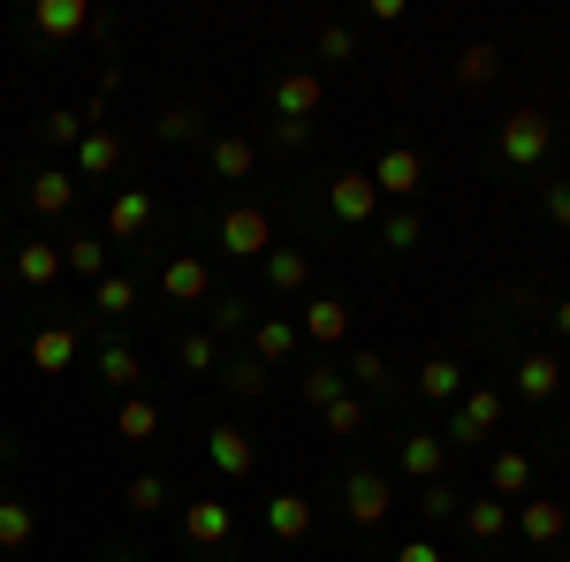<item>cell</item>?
Wrapping results in <instances>:
<instances>
[{
  "label": "cell",
  "mask_w": 570,
  "mask_h": 562,
  "mask_svg": "<svg viewBox=\"0 0 570 562\" xmlns=\"http://www.w3.org/2000/svg\"><path fill=\"white\" fill-rule=\"evenodd\" d=\"M494 145H502V160H510V168H540V160H548V145H556V122H548L540 107H518V115L502 122Z\"/></svg>",
  "instance_id": "cell-1"
},
{
  "label": "cell",
  "mask_w": 570,
  "mask_h": 562,
  "mask_svg": "<svg viewBox=\"0 0 570 562\" xmlns=\"http://www.w3.org/2000/svg\"><path fill=\"white\" fill-rule=\"evenodd\" d=\"M494 426H502V395H494V388H464V395H456V411H449V433H441V441H449V448H480Z\"/></svg>",
  "instance_id": "cell-2"
},
{
  "label": "cell",
  "mask_w": 570,
  "mask_h": 562,
  "mask_svg": "<svg viewBox=\"0 0 570 562\" xmlns=\"http://www.w3.org/2000/svg\"><path fill=\"white\" fill-rule=\"evenodd\" d=\"M220 252L266 259V252H274V220H266V206H228V214H220Z\"/></svg>",
  "instance_id": "cell-3"
},
{
  "label": "cell",
  "mask_w": 570,
  "mask_h": 562,
  "mask_svg": "<svg viewBox=\"0 0 570 562\" xmlns=\"http://www.w3.org/2000/svg\"><path fill=\"white\" fill-rule=\"evenodd\" d=\"M327 214L343 220V228H365V220L381 214V190H373V175H365V168L335 175V183H327Z\"/></svg>",
  "instance_id": "cell-4"
},
{
  "label": "cell",
  "mask_w": 570,
  "mask_h": 562,
  "mask_svg": "<svg viewBox=\"0 0 570 562\" xmlns=\"http://www.w3.org/2000/svg\"><path fill=\"white\" fill-rule=\"evenodd\" d=\"M228 532H236V517H228V502L220 494H198V502H183V540L190 548H228Z\"/></svg>",
  "instance_id": "cell-5"
},
{
  "label": "cell",
  "mask_w": 570,
  "mask_h": 562,
  "mask_svg": "<svg viewBox=\"0 0 570 562\" xmlns=\"http://www.w3.org/2000/svg\"><path fill=\"white\" fill-rule=\"evenodd\" d=\"M419 183H426V152H419V145H389L381 168H373V190H389V198H419Z\"/></svg>",
  "instance_id": "cell-6"
},
{
  "label": "cell",
  "mask_w": 570,
  "mask_h": 562,
  "mask_svg": "<svg viewBox=\"0 0 570 562\" xmlns=\"http://www.w3.org/2000/svg\"><path fill=\"white\" fill-rule=\"evenodd\" d=\"M343 510H351V524H381L395 510V486L381 472H351L343 479Z\"/></svg>",
  "instance_id": "cell-7"
},
{
  "label": "cell",
  "mask_w": 570,
  "mask_h": 562,
  "mask_svg": "<svg viewBox=\"0 0 570 562\" xmlns=\"http://www.w3.org/2000/svg\"><path fill=\"white\" fill-rule=\"evenodd\" d=\"M320 115V77L312 69H282L274 77V122H312Z\"/></svg>",
  "instance_id": "cell-8"
},
{
  "label": "cell",
  "mask_w": 570,
  "mask_h": 562,
  "mask_svg": "<svg viewBox=\"0 0 570 562\" xmlns=\"http://www.w3.org/2000/svg\"><path fill=\"white\" fill-rule=\"evenodd\" d=\"M441 472H449V441H441L434 426L403 433V479H419V486H434Z\"/></svg>",
  "instance_id": "cell-9"
},
{
  "label": "cell",
  "mask_w": 570,
  "mask_h": 562,
  "mask_svg": "<svg viewBox=\"0 0 570 562\" xmlns=\"http://www.w3.org/2000/svg\"><path fill=\"white\" fill-rule=\"evenodd\" d=\"M206 456H214L220 479H252V464H259V448H252V433H244V426H214V433H206Z\"/></svg>",
  "instance_id": "cell-10"
},
{
  "label": "cell",
  "mask_w": 570,
  "mask_h": 562,
  "mask_svg": "<svg viewBox=\"0 0 570 562\" xmlns=\"http://www.w3.org/2000/svg\"><path fill=\"white\" fill-rule=\"evenodd\" d=\"M518 532H525V540H540V548H548V540H563L570 532V517H563V502H556V494H525V502H518Z\"/></svg>",
  "instance_id": "cell-11"
},
{
  "label": "cell",
  "mask_w": 570,
  "mask_h": 562,
  "mask_svg": "<svg viewBox=\"0 0 570 562\" xmlns=\"http://www.w3.org/2000/svg\"><path fill=\"white\" fill-rule=\"evenodd\" d=\"M487 494H494V502H525L532 494V456L525 448H502V456L487 464Z\"/></svg>",
  "instance_id": "cell-12"
},
{
  "label": "cell",
  "mask_w": 570,
  "mask_h": 562,
  "mask_svg": "<svg viewBox=\"0 0 570 562\" xmlns=\"http://www.w3.org/2000/svg\"><path fill=\"white\" fill-rule=\"evenodd\" d=\"M145 228H153V190H115V198H107V236H122V244H130V236H145Z\"/></svg>",
  "instance_id": "cell-13"
},
{
  "label": "cell",
  "mask_w": 570,
  "mask_h": 562,
  "mask_svg": "<svg viewBox=\"0 0 570 562\" xmlns=\"http://www.w3.org/2000/svg\"><path fill=\"white\" fill-rule=\"evenodd\" d=\"M510 388L525 395V403H548V395L563 388V365H556L548 349H532V357H518V373H510Z\"/></svg>",
  "instance_id": "cell-14"
},
{
  "label": "cell",
  "mask_w": 570,
  "mask_h": 562,
  "mask_svg": "<svg viewBox=\"0 0 570 562\" xmlns=\"http://www.w3.org/2000/svg\"><path fill=\"white\" fill-rule=\"evenodd\" d=\"M85 23H91L85 0H39V8H31V31H39V39H77Z\"/></svg>",
  "instance_id": "cell-15"
},
{
  "label": "cell",
  "mask_w": 570,
  "mask_h": 562,
  "mask_svg": "<svg viewBox=\"0 0 570 562\" xmlns=\"http://www.w3.org/2000/svg\"><path fill=\"white\" fill-rule=\"evenodd\" d=\"M160 289L176 304H206L214 297V274H206V259H168L160 266Z\"/></svg>",
  "instance_id": "cell-16"
},
{
  "label": "cell",
  "mask_w": 570,
  "mask_h": 562,
  "mask_svg": "<svg viewBox=\"0 0 570 562\" xmlns=\"http://www.w3.org/2000/svg\"><path fill=\"white\" fill-rule=\"evenodd\" d=\"M31 540H39V510L16 502V494H0V555H23Z\"/></svg>",
  "instance_id": "cell-17"
},
{
  "label": "cell",
  "mask_w": 570,
  "mask_h": 562,
  "mask_svg": "<svg viewBox=\"0 0 570 562\" xmlns=\"http://www.w3.org/2000/svg\"><path fill=\"white\" fill-rule=\"evenodd\" d=\"M305 343H343L351 335V304L343 297H320V304H305V327H297Z\"/></svg>",
  "instance_id": "cell-18"
},
{
  "label": "cell",
  "mask_w": 570,
  "mask_h": 562,
  "mask_svg": "<svg viewBox=\"0 0 570 562\" xmlns=\"http://www.w3.org/2000/svg\"><path fill=\"white\" fill-rule=\"evenodd\" d=\"M69 206H77V175L69 168H46V175H31V214H69Z\"/></svg>",
  "instance_id": "cell-19"
},
{
  "label": "cell",
  "mask_w": 570,
  "mask_h": 562,
  "mask_svg": "<svg viewBox=\"0 0 570 562\" xmlns=\"http://www.w3.org/2000/svg\"><path fill=\"white\" fill-rule=\"evenodd\" d=\"M266 532H274V540H305L312 532V502L305 494H274V502H266Z\"/></svg>",
  "instance_id": "cell-20"
},
{
  "label": "cell",
  "mask_w": 570,
  "mask_h": 562,
  "mask_svg": "<svg viewBox=\"0 0 570 562\" xmlns=\"http://www.w3.org/2000/svg\"><path fill=\"white\" fill-rule=\"evenodd\" d=\"M297 343H305V335H297L289 319H259V327H252V357H259V365H282V357H297Z\"/></svg>",
  "instance_id": "cell-21"
},
{
  "label": "cell",
  "mask_w": 570,
  "mask_h": 562,
  "mask_svg": "<svg viewBox=\"0 0 570 562\" xmlns=\"http://www.w3.org/2000/svg\"><path fill=\"white\" fill-rule=\"evenodd\" d=\"M99 381H107L115 395H130L137 381H145V365H137V349H130V343H107V349H99Z\"/></svg>",
  "instance_id": "cell-22"
},
{
  "label": "cell",
  "mask_w": 570,
  "mask_h": 562,
  "mask_svg": "<svg viewBox=\"0 0 570 562\" xmlns=\"http://www.w3.org/2000/svg\"><path fill=\"white\" fill-rule=\"evenodd\" d=\"M16 274H23V289L61 282V244H23V252H16Z\"/></svg>",
  "instance_id": "cell-23"
},
{
  "label": "cell",
  "mask_w": 570,
  "mask_h": 562,
  "mask_svg": "<svg viewBox=\"0 0 570 562\" xmlns=\"http://www.w3.org/2000/svg\"><path fill=\"white\" fill-rule=\"evenodd\" d=\"M69 357H77V335H69V327H39V335H31V365H39V373H69Z\"/></svg>",
  "instance_id": "cell-24"
},
{
  "label": "cell",
  "mask_w": 570,
  "mask_h": 562,
  "mask_svg": "<svg viewBox=\"0 0 570 562\" xmlns=\"http://www.w3.org/2000/svg\"><path fill=\"white\" fill-rule=\"evenodd\" d=\"M419 395H426V403H456V395H464V365H456V357L419 365Z\"/></svg>",
  "instance_id": "cell-25"
},
{
  "label": "cell",
  "mask_w": 570,
  "mask_h": 562,
  "mask_svg": "<svg viewBox=\"0 0 570 562\" xmlns=\"http://www.w3.org/2000/svg\"><path fill=\"white\" fill-rule=\"evenodd\" d=\"M456 517H464V532H472V540H502V532H510V502L480 494V502H464Z\"/></svg>",
  "instance_id": "cell-26"
},
{
  "label": "cell",
  "mask_w": 570,
  "mask_h": 562,
  "mask_svg": "<svg viewBox=\"0 0 570 562\" xmlns=\"http://www.w3.org/2000/svg\"><path fill=\"white\" fill-rule=\"evenodd\" d=\"M77 168H85V175H115V168H122V137H115V130H85Z\"/></svg>",
  "instance_id": "cell-27"
},
{
  "label": "cell",
  "mask_w": 570,
  "mask_h": 562,
  "mask_svg": "<svg viewBox=\"0 0 570 562\" xmlns=\"http://www.w3.org/2000/svg\"><path fill=\"white\" fill-rule=\"evenodd\" d=\"M259 168V145L252 137H214V175L220 183H236V175H252Z\"/></svg>",
  "instance_id": "cell-28"
},
{
  "label": "cell",
  "mask_w": 570,
  "mask_h": 562,
  "mask_svg": "<svg viewBox=\"0 0 570 562\" xmlns=\"http://www.w3.org/2000/svg\"><path fill=\"white\" fill-rule=\"evenodd\" d=\"M343 395H351V373H343V365H305V403L327 411V403H343Z\"/></svg>",
  "instance_id": "cell-29"
},
{
  "label": "cell",
  "mask_w": 570,
  "mask_h": 562,
  "mask_svg": "<svg viewBox=\"0 0 570 562\" xmlns=\"http://www.w3.org/2000/svg\"><path fill=\"white\" fill-rule=\"evenodd\" d=\"M61 266L85 274V282H107V244L99 236H77V244H61Z\"/></svg>",
  "instance_id": "cell-30"
},
{
  "label": "cell",
  "mask_w": 570,
  "mask_h": 562,
  "mask_svg": "<svg viewBox=\"0 0 570 562\" xmlns=\"http://www.w3.org/2000/svg\"><path fill=\"white\" fill-rule=\"evenodd\" d=\"M305 274H312L305 252H266V289H282V297H289V289H305Z\"/></svg>",
  "instance_id": "cell-31"
},
{
  "label": "cell",
  "mask_w": 570,
  "mask_h": 562,
  "mask_svg": "<svg viewBox=\"0 0 570 562\" xmlns=\"http://www.w3.org/2000/svg\"><path fill=\"white\" fill-rule=\"evenodd\" d=\"M137 304V282L130 274H107V282H91V312H107V319H122Z\"/></svg>",
  "instance_id": "cell-32"
},
{
  "label": "cell",
  "mask_w": 570,
  "mask_h": 562,
  "mask_svg": "<svg viewBox=\"0 0 570 562\" xmlns=\"http://www.w3.org/2000/svg\"><path fill=\"white\" fill-rule=\"evenodd\" d=\"M39 130H46V145H53V152H77L91 122H85V115H69V107H53V115H46Z\"/></svg>",
  "instance_id": "cell-33"
},
{
  "label": "cell",
  "mask_w": 570,
  "mask_h": 562,
  "mask_svg": "<svg viewBox=\"0 0 570 562\" xmlns=\"http://www.w3.org/2000/svg\"><path fill=\"white\" fill-rule=\"evenodd\" d=\"M343 373H351V395H373V388H389V357H381V349H357V357L343 365Z\"/></svg>",
  "instance_id": "cell-34"
},
{
  "label": "cell",
  "mask_w": 570,
  "mask_h": 562,
  "mask_svg": "<svg viewBox=\"0 0 570 562\" xmlns=\"http://www.w3.org/2000/svg\"><path fill=\"white\" fill-rule=\"evenodd\" d=\"M494 77H502V53H494V46H464L456 85H494Z\"/></svg>",
  "instance_id": "cell-35"
},
{
  "label": "cell",
  "mask_w": 570,
  "mask_h": 562,
  "mask_svg": "<svg viewBox=\"0 0 570 562\" xmlns=\"http://www.w3.org/2000/svg\"><path fill=\"white\" fill-rule=\"evenodd\" d=\"M115 426H122V441H153V433H160V411H153V403H145V395H130V403H122V418H115Z\"/></svg>",
  "instance_id": "cell-36"
},
{
  "label": "cell",
  "mask_w": 570,
  "mask_h": 562,
  "mask_svg": "<svg viewBox=\"0 0 570 562\" xmlns=\"http://www.w3.org/2000/svg\"><path fill=\"white\" fill-rule=\"evenodd\" d=\"M160 502H168V479H160V472H137L130 479V510H137V517H153Z\"/></svg>",
  "instance_id": "cell-37"
},
{
  "label": "cell",
  "mask_w": 570,
  "mask_h": 562,
  "mask_svg": "<svg viewBox=\"0 0 570 562\" xmlns=\"http://www.w3.org/2000/svg\"><path fill=\"white\" fill-rule=\"evenodd\" d=\"M160 137H168V145H190V137H206L198 107H168V115H160Z\"/></svg>",
  "instance_id": "cell-38"
},
{
  "label": "cell",
  "mask_w": 570,
  "mask_h": 562,
  "mask_svg": "<svg viewBox=\"0 0 570 562\" xmlns=\"http://www.w3.org/2000/svg\"><path fill=\"white\" fill-rule=\"evenodd\" d=\"M228 388H236V395H259L266 388V365H259V357H228Z\"/></svg>",
  "instance_id": "cell-39"
},
{
  "label": "cell",
  "mask_w": 570,
  "mask_h": 562,
  "mask_svg": "<svg viewBox=\"0 0 570 562\" xmlns=\"http://www.w3.org/2000/svg\"><path fill=\"white\" fill-rule=\"evenodd\" d=\"M351 53H357L351 23H327V31H320V61H351Z\"/></svg>",
  "instance_id": "cell-40"
},
{
  "label": "cell",
  "mask_w": 570,
  "mask_h": 562,
  "mask_svg": "<svg viewBox=\"0 0 570 562\" xmlns=\"http://www.w3.org/2000/svg\"><path fill=\"white\" fill-rule=\"evenodd\" d=\"M244 327H252V304L214 297V335H244Z\"/></svg>",
  "instance_id": "cell-41"
},
{
  "label": "cell",
  "mask_w": 570,
  "mask_h": 562,
  "mask_svg": "<svg viewBox=\"0 0 570 562\" xmlns=\"http://www.w3.org/2000/svg\"><path fill=\"white\" fill-rule=\"evenodd\" d=\"M381 244H389V252H411V244H419V214H389L381 220Z\"/></svg>",
  "instance_id": "cell-42"
},
{
  "label": "cell",
  "mask_w": 570,
  "mask_h": 562,
  "mask_svg": "<svg viewBox=\"0 0 570 562\" xmlns=\"http://www.w3.org/2000/svg\"><path fill=\"white\" fill-rule=\"evenodd\" d=\"M365 426V395H343V403H327V433H357Z\"/></svg>",
  "instance_id": "cell-43"
},
{
  "label": "cell",
  "mask_w": 570,
  "mask_h": 562,
  "mask_svg": "<svg viewBox=\"0 0 570 562\" xmlns=\"http://www.w3.org/2000/svg\"><path fill=\"white\" fill-rule=\"evenodd\" d=\"M419 502H426V517H456V510H464L449 479H434V486H419Z\"/></svg>",
  "instance_id": "cell-44"
},
{
  "label": "cell",
  "mask_w": 570,
  "mask_h": 562,
  "mask_svg": "<svg viewBox=\"0 0 570 562\" xmlns=\"http://www.w3.org/2000/svg\"><path fill=\"white\" fill-rule=\"evenodd\" d=\"M176 357H183V373H206V365H214V335H183Z\"/></svg>",
  "instance_id": "cell-45"
},
{
  "label": "cell",
  "mask_w": 570,
  "mask_h": 562,
  "mask_svg": "<svg viewBox=\"0 0 570 562\" xmlns=\"http://www.w3.org/2000/svg\"><path fill=\"white\" fill-rule=\"evenodd\" d=\"M274 145H282V152H305V145H312V122H274Z\"/></svg>",
  "instance_id": "cell-46"
},
{
  "label": "cell",
  "mask_w": 570,
  "mask_h": 562,
  "mask_svg": "<svg viewBox=\"0 0 570 562\" xmlns=\"http://www.w3.org/2000/svg\"><path fill=\"white\" fill-rule=\"evenodd\" d=\"M548 220L570 228V183H548Z\"/></svg>",
  "instance_id": "cell-47"
},
{
  "label": "cell",
  "mask_w": 570,
  "mask_h": 562,
  "mask_svg": "<svg viewBox=\"0 0 570 562\" xmlns=\"http://www.w3.org/2000/svg\"><path fill=\"white\" fill-rule=\"evenodd\" d=\"M395 562H449V555H441L434 540H411V548H395Z\"/></svg>",
  "instance_id": "cell-48"
},
{
  "label": "cell",
  "mask_w": 570,
  "mask_h": 562,
  "mask_svg": "<svg viewBox=\"0 0 570 562\" xmlns=\"http://www.w3.org/2000/svg\"><path fill=\"white\" fill-rule=\"evenodd\" d=\"M556 335H563V343H570V304H556Z\"/></svg>",
  "instance_id": "cell-49"
},
{
  "label": "cell",
  "mask_w": 570,
  "mask_h": 562,
  "mask_svg": "<svg viewBox=\"0 0 570 562\" xmlns=\"http://www.w3.org/2000/svg\"><path fill=\"white\" fill-rule=\"evenodd\" d=\"M107 562H137V555H107Z\"/></svg>",
  "instance_id": "cell-50"
},
{
  "label": "cell",
  "mask_w": 570,
  "mask_h": 562,
  "mask_svg": "<svg viewBox=\"0 0 570 562\" xmlns=\"http://www.w3.org/2000/svg\"><path fill=\"white\" fill-rule=\"evenodd\" d=\"M0 236H8V214H0Z\"/></svg>",
  "instance_id": "cell-51"
}]
</instances>
